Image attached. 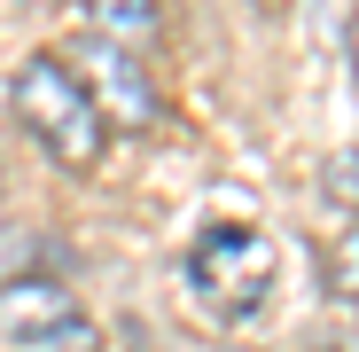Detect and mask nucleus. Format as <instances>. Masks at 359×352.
<instances>
[{"mask_svg":"<svg viewBox=\"0 0 359 352\" xmlns=\"http://www.w3.org/2000/svg\"><path fill=\"white\" fill-rule=\"evenodd\" d=\"M8 110H16V126L32 133V149L47 164H63V172H94L102 149H109L102 110L86 102V86L71 79L63 55H24L16 79H8Z\"/></svg>","mask_w":359,"mask_h":352,"instance_id":"nucleus-1","label":"nucleus"},{"mask_svg":"<svg viewBox=\"0 0 359 352\" xmlns=\"http://www.w3.org/2000/svg\"><path fill=\"white\" fill-rule=\"evenodd\" d=\"M180 282H188V298H196L211 321L243 329V321L273 298V282H281V251H273L266 227L219 219V227L196 235V251H188V266H180Z\"/></svg>","mask_w":359,"mask_h":352,"instance_id":"nucleus-2","label":"nucleus"},{"mask_svg":"<svg viewBox=\"0 0 359 352\" xmlns=\"http://www.w3.org/2000/svg\"><path fill=\"white\" fill-rule=\"evenodd\" d=\"M0 337H16V344H86V313L63 289V274H16V282H0Z\"/></svg>","mask_w":359,"mask_h":352,"instance_id":"nucleus-3","label":"nucleus"},{"mask_svg":"<svg viewBox=\"0 0 359 352\" xmlns=\"http://www.w3.org/2000/svg\"><path fill=\"white\" fill-rule=\"evenodd\" d=\"M71 79H79L86 102L102 110V126H149V117H156V86H149V71H141V55H126V47L79 39Z\"/></svg>","mask_w":359,"mask_h":352,"instance_id":"nucleus-4","label":"nucleus"},{"mask_svg":"<svg viewBox=\"0 0 359 352\" xmlns=\"http://www.w3.org/2000/svg\"><path fill=\"white\" fill-rule=\"evenodd\" d=\"M156 32V8H149V0H94V8H86V39H102V47H141Z\"/></svg>","mask_w":359,"mask_h":352,"instance_id":"nucleus-5","label":"nucleus"},{"mask_svg":"<svg viewBox=\"0 0 359 352\" xmlns=\"http://www.w3.org/2000/svg\"><path fill=\"white\" fill-rule=\"evenodd\" d=\"M320 188H328V204H336V211H351V204H359V157H351V149H336V157H328V181H320Z\"/></svg>","mask_w":359,"mask_h":352,"instance_id":"nucleus-6","label":"nucleus"},{"mask_svg":"<svg viewBox=\"0 0 359 352\" xmlns=\"http://www.w3.org/2000/svg\"><path fill=\"white\" fill-rule=\"evenodd\" d=\"M351 235H344V243H336V266H328V289H336V306H351Z\"/></svg>","mask_w":359,"mask_h":352,"instance_id":"nucleus-7","label":"nucleus"}]
</instances>
